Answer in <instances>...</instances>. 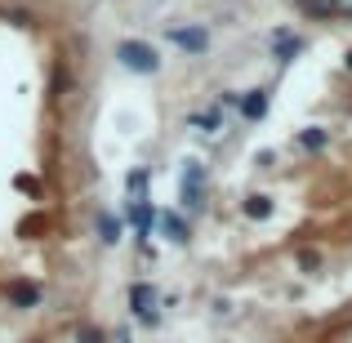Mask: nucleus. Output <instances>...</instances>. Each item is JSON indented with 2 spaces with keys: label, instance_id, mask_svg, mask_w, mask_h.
<instances>
[{
  "label": "nucleus",
  "instance_id": "obj_1",
  "mask_svg": "<svg viewBox=\"0 0 352 343\" xmlns=\"http://www.w3.org/2000/svg\"><path fill=\"white\" fill-rule=\"evenodd\" d=\"M125 303H129V317H138L147 330H156V326L165 321V312H161V290H156L152 281H129Z\"/></svg>",
  "mask_w": 352,
  "mask_h": 343
},
{
  "label": "nucleus",
  "instance_id": "obj_2",
  "mask_svg": "<svg viewBox=\"0 0 352 343\" xmlns=\"http://www.w3.org/2000/svg\"><path fill=\"white\" fill-rule=\"evenodd\" d=\"M116 58H120V67L138 71V76H156V71H161V54H156L147 41H120Z\"/></svg>",
  "mask_w": 352,
  "mask_h": 343
},
{
  "label": "nucleus",
  "instance_id": "obj_3",
  "mask_svg": "<svg viewBox=\"0 0 352 343\" xmlns=\"http://www.w3.org/2000/svg\"><path fill=\"white\" fill-rule=\"evenodd\" d=\"M0 299H5L9 308H18V312H32V308H41L45 290H41V281H32V276H14V281L0 285Z\"/></svg>",
  "mask_w": 352,
  "mask_h": 343
},
{
  "label": "nucleus",
  "instance_id": "obj_4",
  "mask_svg": "<svg viewBox=\"0 0 352 343\" xmlns=\"http://www.w3.org/2000/svg\"><path fill=\"white\" fill-rule=\"evenodd\" d=\"M206 183H210V170L201 161L183 165V210H188V214L206 210Z\"/></svg>",
  "mask_w": 352,
  "mask_h": 343
},
{
  "label": "nucleus",
  "instance_id": "obj_5",
  "mask_svg": "<svg viewBox=\"0 0 352 343\" xmlns=\"http://www.w3.org/2000/svg\"><path fill=\"white\" fill-rule=\"evenodd\" d=\"M170 45H179L183 54H206L210 49V32L206 23H179V27H165Z\"/></svg>",
  "mask_w": 352,
  "mask_h": 343
},
{
  "label": "nucleus",
  "instance_id": "obj_6",
  "mask_svg": "<svg viewBox=\"0 0 352 343\" xmlns=\"http://www.w3.org/2000/svg\"><path fill=\"white\" fill-rule=\"evenodd\" d=\"M125 219L134 223V241H147L156 232V210H152V201H147V197L129 201V206H125Z\"/></svg>",
  "mask_w": 352,
  "mask_h": 343
},
{
  "label": "nucleus",
  "instance_id": "obj_7",
  "mask_svg": "<svg viewBox=\"0 0 352 343\" xmlns=\"http://www.w3.org/2000/svg\"><path fill=\"white\" fill-rule=\"evenodd\" d=\"M156 232H161V241H170V245H188V241H192L188 219H183V214H174V210L156 214Z\"/></svg>",
  "mask_w": 352,
  "mask_h": 343
},
{
  "label": "nucleus",
  "instance_id": "obj_8",
  "mask_svg": "<svg viewBox=\"0 0 352 343\" xmlns=\"http://www.w3.org/2000/svg\"><path fill=\"white\" fill-rule=\"evenodd\" d=\"M299 54H303V36H294L290 27H276L272 32V58L285 67V63H294Z\"/></svg>",
  "mask_w": 352,
  "mask_h": 343
},
{
  "label": "nucleus",
  "instance_id": "obj_9",
  "mask_svg": "<svg viewBox=\"0 0 352 343\" xmlns=\"http://www.w3.org/2000/svg\"><path fill=\"white\" fill-rule=\"evenodd\" d=\"M241 214H245L250 223H267V219L276 214V201H272V197H263V192H250V197L241 201Z\"/></svg>",
  "mask_w": 352,
  "mask_h": 343
},
{
  "label": "nucleus",
  "instance_id": "obj_10",
  "mask_svg": "<svg viewBox=\"0 0 352 343\" xmlns=\"http://www.w3.org/2000/svg\"><path fill=\"white\" fill-rule=\"evenodd\" d=\"M236 112H241V120H263L267 116V89H250V94H241Z\"/></svg>",
  "mask_w": 352,
  "mask_h": 343
},
{
  "label": "nucleus",
  "instance_id": "obj_11",
  "mask_svg": "<svg viewBox=\"0 0 352 343\" xmlns=\"http://www.w3.org/2000/svg\"><path fill=\"white\" fill-rule=\"evenodd\" d=\"M299 14L312 23H330V18H339V0H299Z\"/></svg>",
  "mask_w": 352,
  "mask_h": 343
},
{
  "label": "nucleus",
  "instance_id": "obj_12",
  "mask_svg": "<svg viewBox=\"0 0 352 343\" xmlns=\"http://www.w3.org/2000/svg\"><path fill=\"white\" fill-rule=\"evenodd\" d=\"M147 183H152V174H147V165H134V170L125 174V192H129V201L147 197Z\"/></svg>",
  "mask_w": 352,
  "mask_h": 343
},
{
  "label": "nucleus",
  "instance_id": "obj_13",
  "mask_svg": "<svg viewBox=\"0 0 352 343\" xmlns=\"http://www.w3.org/2000/svg\"><path fill=\"white\" fill-rule=\"evenodd\" d=\"M94 228H98V241H103V245H116V241H120V219L107 214V210L94 219Z\"/></svg>",
  "mask_w": 352,
  "mask_h": 343
},
{
  "label": "nucleus",
  "instance_id": "obj_14",
  "mask_svg": "<svg viewBox=\"0 0 352 343\" xmlns=\"http://www.w3.org/2000/svg\"><path fill=\"white\" fill-rule=\"evenodd\" d=\"M188 125H192V129H206V134H214V129L223 125V116H219V107H206V112H192Z\"/></svg>",
  "mask_w": 352,
  "mask_h": 343
},
{
  "label": "nucleus",
  "instance_id": "obj_15",
  "mask_svg": "<svg viewBox=\"0 0 352 343\" xmlns=\"http://www.w3.org/2000/svg\"><path fill=\"white\" fill-rule=\"evenodd\" d=\"M326 143H330V134H326L321 125H308V129L299 134V147H303V152H321Z\"/></svg>",
  "mask_w": 352,
  "mask_h": 343
},
{
  "label": "nucleus",
  "instance_id": "obj_16",
  "mask_svg": "<svg viewBox=\"0 0 352 343\" xmlns=\"http://www.w3.org/2000/svg\"><path fill=\"white\" fill-rule=\"evenodd\" d=\"M294 263H299V272H303V276L321 272V254H317V250H299V254H294Z\"/></svg>",
  "mask_w": 352,
  "mask_h": 343
},
{
  "label": "nucleus",
  "instance_id": "obj_17",
  "mask_svg": "<svg viewBox=\"0 0 352 343\" xmlns=\"http://www.w3.org/2000/svg\"><path fill=\"white\" fill-rule=\"evenodd\" d=\"M45 228H50V219H45V214H32V219H23V223H18L23 236H36V232H45Z\"/></svg>",
  "mask_w": 352,
  "mask_h": 343
},
{
  "label": "nucleus",
  "instance_id": "obj_18",
  "mask_svg": "<svg viewBox=\"0 0 352 343\" xmlns=\"http://www.w3.org/2000/svg\"><path fill=\"white\" fill-rule=\"evenodd\" d=\"M76 343H107V335H103L98 326H80V330H76Z\"/></svg>",
  "mask_w": 352,
  "mask_h": 343
},
{
  "label": "nucleus",
  "instance_id": "obj_19",
  "mask_svg": "<svg viewBox=\"0 0 352 343\" xmlns=\"http://www.w3.org/2000/svg\"><path fill=\"white\" fill-rule=\"evenodd\" d=\"M18 192H32V197H41V183H36V179H27V174H18Z\"/></svg>",
  "mask_w": 352,
  "mask_h": 343
},
{
  "label": "nucleus",
  "instance_id": "obj_20",
  "mask_svg": "<svg viewBox=\"0 0 352 343\" xmlns=\"http://www.w3.org/2000/svg\"><path fill=\"white\" fill-rule=\"evenodd\" d=\"M254 161H258V170H272V165H276V152H267V147H263V152H258Z\"/></svg>",
  "mask_w": 352,
  "mask_h": 343
},
{
  "label": "nucleus",
  "instance_id": "obj_21",
  "mask_svg": "<svg viewBox=\"0 0 352 343\" xmlns=\"http://www.w3.org/2000/svg\"><path fill=\"white\" fill-rule=\"evenodd\" d=\"M107 343H134V335H129V330L120 326V330H112V335H107Z\"/></svg>",
  "mask_w": 352,
  "mask_h": 343
},
{
  "label": "nucleus",
  "instance_id": "obj_22",
  "mask_svg": "<svg viewBox=\"0 0 352 343\" xmlns=\"http://www.w3.org/2000/svg\"><path fill=\"white\" fill-rule=\"evenodd\" d=\"M339 18H352V0H339Z\"/></svg>",
  "mask_w": 352,
  "mask_h": 343
},
{
  "label": "nucleus",
  "instance_id": "obj_23",
  "mask_svg": "<svg viewBox=\"0 0 352 343\" xmlns=\"http://www.w3.org/2000/svg\"><path fill=\"white\" fill-rule=\"evenodd\" d=\"M344 67H348V71H352V49H348V54H344Z\"/></svg>",
  "mask_w": 352,
  "mask_h": 343
}]
</instances>
